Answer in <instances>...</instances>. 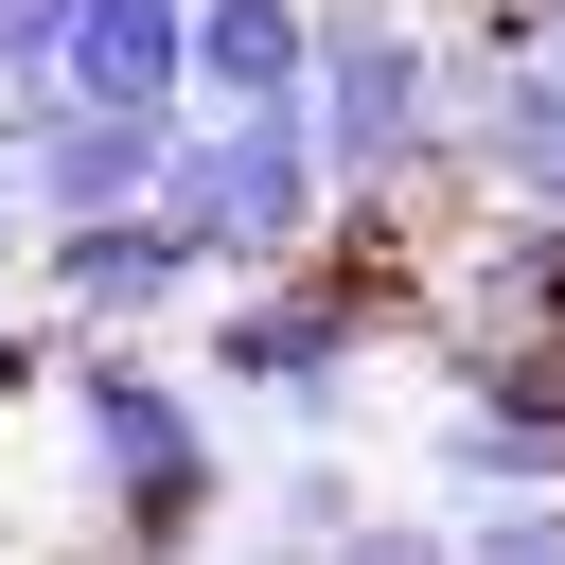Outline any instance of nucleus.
<instances>
[{
  "mask_svg": "<svg viewBox=\"0 0 565 565\" xmlns=\"http://www.w3.org/2000/svg\"><path fill=\"white\" fill-rule=\"evenodd\" d=\"M159 212L212 247V282H265V265H300V247H335V141H318V106H194L177 124V159H159Z\"/></svg>",
  "mask_w": 565,
  "mask_h": 565,
  "instance_id": "f03ea898",
  "label": "nucleus"
},
{
  "mask_svg": "<svg viewBox=\"0 0 565 565\" xmlns=\"http://www.w3.org/2000/svg\"><path fill=\"white\" fill-rule=\"evenodd\" d=\"M194 106H318V0H194Z\"/></svg>",
  "mask_w": 565,
  "mask_h": 565,
  "instance_id": "39448f33",
  "label": "nucleus"
},
{
  "mask_svg": "<svg viewBox=\"0 0 565 565\" xmlns=\"http://www.w3.org/2000/svg\"><path fill=\"white\" fill-rule=\"evenodd\" d=\"M265 530H300V547H371V530H388V512H371V477L335 459V424H318V441L265 477Z\"/></svg>",
  "mask_w": 565,
  "mask_h": 565,
  "instance_id": "0eeeda50",
  "label": "nucleus"
},
{
  "mask_svg": "<svg viewBox=\"0 0 565 565\" xmlns=\"http://www.w3.org/2000/svg\"><path fill=\"white\" fill-rule=\"evenodd\" d=\"M71 88L88 106H194V0H71Z\"/></svg>",
  "mask_w": 565,
  "mask_h": 565,
  "instance_id": "423d86ee",
  "label": "nucleus"
},
{
  "mask_svg": "<svg viewBox=\"0 0 565 565\" xmlns=\"http://www.w3.org/2000/svg\"><path fill=\"white\" fill-rule=\"evenodd\" d=\"M35 300H53L71 335H159L177 300H212V247H194L159 194H124V212H71V230H35Z\"/></svg>",
  "mask_w": 565,
  "mask_h": 565,
  "instance_id": "20e7f679",
  "label": "nucleus"
},
{
  "mask_svg": "<svg viewBox=\"0 0 565 565\" xmlns=\"http://www.w3.org/2000/svg\"><path fill=\"white\" fill-rule=\"evenodd\" d=\"M53 424H71V494H88L124 547H194V530L230 512L212 371H159L141 335H71V371H53Z\"/></svg>",
  "mask_w": 565,
  "mask_h": 565,
  "instance_id": "f257e3e1",
  "label": "nucleus"
},
{
  "mask_svg": "<svg viewBox=\"0 0 565 565\" xmlns=\"http://www.w3.org/2000/svg\"><path fill=\"white\" fill-rule=\"evenodd\" d=\"M318 141L353 212H406L424 177H459V106H441V18L424 0H318Z\"/></svg>",
  "mask_w": 565,
  "mask_h": 565,
  "instance_id": "7ed1b4c3",
  "label": "nucleus"
},
{
  "mask_svg": "<svg viewBox=\"0 0 565 565\" xmlns=\"http://www.w3.org/2000/svg\"><path fill=\"white\" fill-rule=\"evenodd\" d=\"M35 71H71V0H0V88H35Z\"/></svg>",
  "mask_w": 565,
  "mask_h": 565,
  "instance_id": "6e6552de",
  "label": "nucleus"
}]
</instances>
